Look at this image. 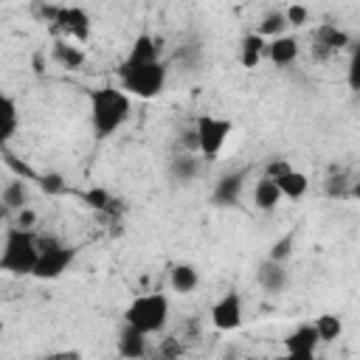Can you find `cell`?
<instances>
[{
	"label": "cell",
	"mask_w": 360,
	"mask_h": 360,
	"mask_svg": "<svg viewBox=\"0 0 360 360\" xmlns=\"http://www.w3.org/2000/svg\"><path fill=\"white\" fill-rule=\"evenodd\" d=\"M132 110V96L121 87H98L90 93V127L96 138L115 135Z\"/></svg>",
	"instance_id": "cell-1"
},
{
	"label": "cell",
	"mask_w": 360,
	"mask_h": 360,
	"mask_svg": "<svg viewBox=\"0 0 360 360\" xmlns=\"http://www.w3.org/2000/svg\"><path fill=\"white\" fill-rule=\"evenodd\" d=\"M166 79H169V68L160 59L141 62V65L121 62V68H118L121 90H127L135 98H155V96H160L163 87H166Z\"/></svg>",
	"instance_id": "cell-2"
},
{
	"label": "cell",
	"mask_w": 360,
	"mask_h": 360,
	"mask_svg": "<svg viewBox=\"0 0 360 360\" xmlns=\"http://www.w3.org/2000/svg\"><path fill=\"white\" fill-rule=\"evenodd\" d=\"M37 256H39L37 236H34L31 231H25V228L11 225V228L6 231V239H3L0 270L8 273V276H31Z\"/></svg>",
	"instance_id": "cell-3"
},
{
	"label": "cell",
	"mask_w": 360,
	"mask_h": 360,
	"mask_svg": "<svg viewBox=\"0 0 360 360\" xmlns=\"http://www.w3.org/2000/svg\"><path fill=\"white\" fill-rule=\"evenodd\" d=\"M124 321L141 329L143 335H158L169 323V298L163 292L135 295L124 309Z\"/></svg>",
	"instance_id": "cell-4"
},
{
	"label": "cell",
	"mask_w": 360,
	"mask_h": 360,
	"mask_svg": "<svg viewBox=\"0 0 360 360\" xmlns=\"http://www.w3.org/2000/svg\"><path fill=\"white\" fill-rule=\"evenodd\" d=\"M37 245H39V256H37L34 270H31L34 278L51 281V278H59L62 273L70 270V264L76 259V250L73 248L56 242L53 236H42V239H37Z\"/></svg>",
	"instance_id": "cell-5"
},
{
	"label": "cell",
	"mask_w": 360,
	"mask_h": 360,
	"mask_svg": "<svg viewBox=\"0 0 360 360\" xmlns=\"http://www.w3.org/2000/svg\"><path fill=\"white\" fill-rule=\"evenodd\" d=\"M191 135H194V146L208 160H214L222 152V146H225V141L231 135V121L228 118H217V115H200Z\"/></svg>",
	"instance_id": "cell-6"
},
{
	"label": "cell",
	"mask_w": 360,
	"mask_h": 360,
	"mask_svg": "<svg viewBox=\"0 0 360 360\" xmlns=\"http://www.w3.org/2000/svg\"><path fill=\"white\" fill-rule=\"evenodd\" d=\"M53 28L62 31L68 39L87 42L90 39V14L82 6H59L53 17Z\"/></svg>",
	"instance_id": "cell-7"
},
{
	"label": "cell",
	"mask_w": 360,
	"mask_h": 360,
	"mask_svg": "<svg viewBox=\"0 0 360 360\" xmlns=\"http://www.w3.org/2000/svg\"><path fill=\"white\" fill-rule=\"evenodd\" d=\"M245 321V309H242V295L239 292H225L214 307H211V323L219 332H233L239 329Z\"/></svg>",
	"instance_id": "cell-8"
},
{
	"label": "cell",
	"mask_w": 360,
	"mask_h": 360,
	"mask_svg": "<svg viewBox=\"0 0 360 360\" xmlns=\"http://www.w3.org/2000/svg\"><path fill=\"white\" fill-rule=\"evenodd\" d=\"M318 343H321V340H318L312 323H301L298 329H292V332L284 338V349H287V354H290L292 360H312Z\"/></svg>",
	"instance_id": "cell-9"
},
{
	"label": "cell",
	"mask_w": 360,
	"mask_h": 360,
	"mask_svg": "<svg viewBox=\"0 0 360 360\" xmlns=\"http://www.w3.org/2000/svg\"><path fill=\"white\" fill-rule=\"evenodd\" d=\"M298 51H301V45H298V39L292 34H278V37H273V39L264 42V56L273 65H278V68L292 65L298 59Z\"/></svg>",
	"instance_id": "cell-10"
},
{
	"label": "cell",
	"mask_w": 360,
	"mask_h": 360,
	"mask_svg": "<svg viewBox=\"0 0 360 360\" xmlns=\"http://www.w3.org/2000/svg\"><path fill=\"white\" fill-rule=\"evenodd\" d=\"M146 338H149V335H143L141 329H135L132 323L124 321L121 329H118V340H115L118 354H121V357H129V360L143 357V354H146Z\"/></svg>",
	"instance_id": "cell-11"
},
{
	"label": "cell",
	"mask_w": 360,
	"mask_h": 360,
	"mask_svg": "<svg viewBox=\"0 0 360 360\" xmlns=\"http://www.w3.org/2000/svg\"><path fill=\"white\" fill-rule=\"evenodd\" d=\"M245 172H231V174H222L219 180H217V186H214V194H211V200L217 202V205H233L236 200H239V194H242V188H245Z\"/></svg>",
	"instance_id": "cell-12"
},
{
	"label": "cell",
	"mask_w": 360,
	"mask_h": 360,
	"mask_svg": "<svg viewBox=\"0 0 360 360\" xmlns=\"http://www.w3.org/2000/svg\"><path fill=\"white\" fill-rule=\"evenodd\" d=\"M256 278L259 284L267 290V292H281L287 287V270H284V262H276V259H264L256 270Z\"/></svg>",
	"instance_id": "cell-13"
},
{
	"label": "cell",
	"mask_w": 360,
	"mask_h": 360,
	"mask_svg": "<svg viewBox=\"0 0 360 360\" xmlns=\"http://www.w3.org/2000/svg\"><path fill=\"white\" fill-rule=\"evenodd\" d=\"M155 59H160V39H155L152 34H138L124 62L141 65V62H155Z\"/></svg>",
	"instance_id": "cell-14"
},
{
	"label": "cell",
	"mask_w": 360,
	"mask_h": 360,
	"mask_svg": "<svg viewBox=\"0 0 360 360\" xmlns=\"http://www.w3.org/2000/svg\"><path fill=\"white\" fill-rule=\"evenodd\" d=\"M17 124H20V110H17V101L8 96V93H0V149L14 138L17 132Z\"/></svg>",
	"instance_id": "cell-15"
},
{
	"label": "cell",
	"mask_w": 360,
	"mask_h": 360,
	"mask_svg": "<svg viewBox=\"0 0 360 360\" xmlns=\"http://www.w3.org/2000/svg\"><path fill=\"white\" fill-rule=\"evenodd\" d=\"M276 186H278L281 197H287V200H301V197L307 194V188H309V180H307L304 172H298V169L290 166L287 172H281V174L276 177Z\"/></svg>",
	"instance_id": "cell-16"
},
{
	"label": "cell",
	"mask_w": 360,
	"mask_h": 360,
	"mask_svg": "<svg viewBox=\"0 0 360 360\" xmlns=\"http://www.w3.org/2000/svg\"><path fill=\"white\" fill-rule=\"evenodd\" d=\"M281 200H284V197H281L276 180L267 177V174H262V177L256 180V186H253V205H256L259 211H273Z\"/></svg>",
	"instance_id": "cell-17"
},
{
	"label": "cell",
	"mask_w": 360,
	"mask_h": 360,
	"mask_svg": "<svg viewBox=\"0 0 360 360\" xmlns=\"http://www.w3.org/2000/svg\"><path fill=\"white\" fill-rule=\"evenodd\" d=\"M51 56H53L56 65H62V68H68V70H79V68L84 65V51H82L79 45H73L70 39H59V42H53Z\"/></svg>",
	"instance_id": "cell-18"
},
{
	"label": "cell",
	"mask_w": 360,
	"mask_h": 360,
	"mask_svg": "<svg viewBox=\"0 0 360 360\" xmlns=\"http://www.w3.org/2000/svg\"><path fill=\"white\" fill-rule=\"evenodd\" d=\"M264 37L262 34H248L245 39H242V45H239V62H242V68H256L259 62H262V56H264Z\"/></svg>",
	"instance_id": "cell-19"
},
{
	"label": "cell",
	"mask_w": 360,
	"mask_h": 360,
	"mask_svg": "<svg viewBox=\"0 0 360 360\" xmlns=\"http://www.w3.org/2000/svg\"><path fill=\"white\" fill-rule=\"evenodd\" d=\"M169 284H172L174 292L186 295V292H191V290L200 284V273H197V267H191V264H174V267H172V276H169Z\"/></svg>",
	"instance_id": "cell-20"
},
{
	"label": "cell",
	"mask_w": 360,
	"mask_h": 360,
	"mask_svg": "<svg viewBox=\"0 0 360 360\" xmlns=\"http://www.w3.org/2000/svg\"><path fill=\"white\" fill-rule=\"evenodd\" d=\"M0 200L11 211H20L22 205H28V186H25V180L22 177H14L11 183H6V188L0 191Z\"/></svg>",
	"instance_id": "cell-21"
},
{
	"label": "cell",
	"mask_w": 360,
	"mask_h": 360,
	"mask_svg": "<svg viewBox=\"0 0 360 360\" xmlns=\"http://www.w3.org/2000/svg\"><path fill=\"white\" fill-rule=\"evenodd\" d=\"M315 335H318V340L321 343H332V340H338L340 338V332H343V321L338 318V315H318L315 318Z\"/></svg>",
	"instance_id": "cell-22"
},
{
	"label": "cell",
	"mask_w": 360,
	"mask_h": 360,
	"mask_svg": "<svg viewBox=\"0 0 360 360\" xmlns=\"http://www.w3.org/2000/svg\"><path fill=\"white\" fill-rule=\"evenodd\" d=\"M315 39H318V48H323V53L338 51V48H343L349 42V37L343 31H338L335 25H321L318 34H315Z\"/></svg>",
	"instance_id": "cell-23"
},
{
	"label": "cell",
	"mask_w": 360,
	"mask_h": 360,
	"mask_svg": "<svg viewBox=\"0 0 360 360\" xmlns=\"http://www.w3.org/2000/svg\"><path fill=\"white\" fill-rule=\"evenodd\" d=\"M287 28H290V25H287V20H284V11H270V14H264V17H262V22H259L256 34H262L264 39H273V37L284 34Z\"/></svg>",
	"instance_id": "cell-24"
},
{
	"label": "cell",
	"mask_w": 360,
	"mask_h": 360,
	"mask_svg": "<svg viewBox=\"0 0 360 360\" xmlns=\"http://www.w3.org/2000/svg\"><path fill=\"white\" fill-rule=\"evenodd\" d=\"M172 177H174V180H180V183L194 180V177H197V160H194V158H188V155L174 158V160H172Z\"/></svg>",
	"instance_id": "cell-25"
},
{
	"label": "cell",
	"mask_w": 360,
	"mask_h": 360,
	"mask_svg": "<svg viewBox=\"0 0 360 360\" xmlns=\"http://www.w3.org/2000/svg\"><path fill=\"white\" fill-rule=\"evenodd\" d=\"M37 183L45 194H65L68 191V180L59 174V172H45V174H37Z\"/></svg>",
	"instance_id": "cell-26"
},
{
	"label": "cell",
	"mask_w": 360,
	"mask_h": 360,
	"mask_svg": "<svg viewBox=\"0 0 360 360\" xmlns=\"http://www.w3.org/2000/svg\"><path fill=\"white\" fill-rule=\"evenodd\" d=\"M84 202H87L93 211H110V205H112V197H110V191H107V188L96 186V188L84 191Z\"/></svg>",
	"instance_id": "cell-27"
},
{
	"label": "cell",
	"mask_w": 360,
	"mask_h": 360,
	"mask_svg": "<svg viewBox=\"0 0 360 360\" xmlns=\"http://www.w3.org/2000/svg\"><path fill=\"white\" fill-rule=\"evenodd\" d=\"M290 253H292V233H284L278 242H273V248H270V256H267V259L287 262V259H290Z\"/></svg>",
	"instance_id": "cell-28"
},
{
	"label": "cell",
	"mask_w": 360,
	"mask_h": 360,
	"mask_svg": "<svg viewBox=\"0 0 360 360\" xmlns=\"http://www.w3.org/2000/svg\"><path fill=\"white\" fill-rule=\"evenodd\" d=\"M284 20H287V25H292V28H301V25L309 20V11H307L301 3H292V6L284 11Z\"/></svg>",
	"instance_id": "cell-29"
},
{
	"label": "cell",
	"mask_w": 360,
	"mask_h": 360,
	"mask_svg": "<svg viewBox=\"0 0 360 360\" xmlns=\"http://www.w3.org/2000/svg\"><path fill=\"white\" fill-rule=\"evenodd\" d=\"M31 8H34V14H37L39 20H45V22H53V17H56V11H59V6H51V3H45V0H34Z\"/></svg>",
	"instance_id": "cell-30"
},
{
	"label": "cell",
	"mask_w": 360,
	"mask_h": 360,
	"mask_svg": "<svg viewBox=\"0 0 360 360\" xmlns=\"http://www.w3.org/2000/svg\"><path fill=\"white\" fill-rule=\"evenodd\" d=\"M34 222H37V214H34L28 205H22V208L17 211V222H14V225H17V228H25V231H31V228H34Z\"/></svg>",
	"instance_id": "cell-31"
},
{
	"label": "cell",
	"mask_w": 360,
	"mask_h": 360,
	"mask_svg": "<svg viewBox=\"0 0 360 360\" xmlns=\"http://www.w3.org/2000/svg\"><path fill=\"white\" fill-rule=\"evenodd\" d=\"M287 169H290V163H287V160H281V158H276L273 163H267V169H264V174L276 180V177H278L281 172H287Z\"/></svg>",
	"instance_id": "cell-32"
},
{
	"label": "cell",
	"mask_w": 360,
	"mask_h": 360,
	"mask_svg": "<svg viewBox=\"0 0 360 360\" xmlns=\"http://www.w3.org/2000/svg\"><path fill=\"white\" fill-rule=\"evenodd\" d=\"M6 211H8V208H6V205H3V200H0V222L6 219Z\"/></svg>",
	"instance_id": "cell-33"
}]
</instances>
